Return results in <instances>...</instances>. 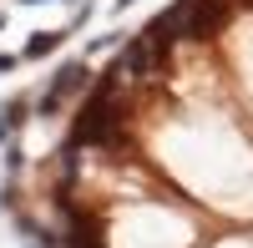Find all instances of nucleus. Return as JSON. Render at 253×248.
Returning a JSON list of instances; mask_svg holds the SVG:
<instances>
[{
    "mask_svg": "<svg viewBox=\"0 0 253 248\" xmlns=\"http://www.w3.org/2000/svg\"><path fill=\"white\" fill-rule=\"evenodd\" d=\"M61 46V31H41L31 46H26V56H46V51H56Z\"/></svg>",
    "mask_w": 253,
    "mask_h": 248,
    "instance_id": "nucleus-2",
    "label": "nucleus"
},
{
    "mask_svg": "<svg viewBox=\"0 0 253 248\" xmlns=\"http://www.w3.org/2000/svg\"><path fill=\"white\" fill-rule=\"evenodd\" d=\"M15 66V56H0V71H10Z\"/></svg>",
    "mask_w": 253,
    "mask_h": 248,
    "instance_id": "nucleus-3",
    "label": "nucleus"
},
{
    "mask_svg": "<svg viewBox=\"0 0 253 248\" xmlns=\"http://www.w3.org/2000/svg\"><path fill=\"white\" fill-rule=\"evenodd\" d=\"M126 5H132V0H117V10H126Z\"/></svg>",
    "mask_w": 253,
    "mask_h": 248,
    "instance_id": "nucleus-4",
    "label": "nucleus"
},
{
    "mask_svg": "<svg viewBox=\"0 0 253 248\" xmlns=\"http://www.w3.org/2000/svg\"><path fill=\"white\" fill-rule=\"evenodd\" d=\"M86 61H71V66H61L56 71V81H51V91L46 96H41V117H46V112H61V101H66V96H76V91H86Z\"/></svg>",
    "mask_w": 253,
    "mask_h": 248,
    "instance_id": "nucleus-1",
    "label": "nucleus"
}]
</instances>
